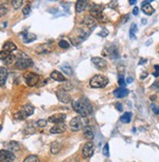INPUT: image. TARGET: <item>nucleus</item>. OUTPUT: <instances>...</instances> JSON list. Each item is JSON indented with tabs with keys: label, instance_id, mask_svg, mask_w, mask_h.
Masks as SVG:
<instances>
[{
	"label": "nucleus",
	"instance_id": "nucleus-1",
	"mask_svg": "<svg viewBox=\"0 0 159 162\" xmlns=\"http://www.w3.org/2000/svg\"><path fill=\"white\" fill-rule=\"evenodd\" d=\"M72 108L76 113H78L80 116H84V117H87L93 111V107H92L91 102L89 101V99H87L85 97H81L77 100H73Z\"/></svg>",
	"mask_w": 159,
	"mask_h": 162
},
{
	"label": "nucleus",
	"instance_id": "nucleus-2",
	"mask_svg": "<svg viewBox=\"0 0 159 162\" xmlns=\"http://www.w3.org/2000/svg\"><path fill=\"white\" fill-rule=\"evenodd\" d=\"M89 126V119L84 116H77L74 117L71 121L69 122V128L73 132H78L83 130L85 127Z\"/></svg>",
	"mask_w": 159,
	"mask_h": 162
},
{
	"label": "nucleus",
	"instance_id": "nucleus-3",
	"mask_svg": "<svg viewBox=\"0 0 159 162\" xmlns=\"http://www.w3.org/2000/svg\"><path fill=\"white\" fill-rule=\"evenodd\" d=\"M33 112H34V108L32 105L26 104L24 105L20 111H18L17 113H15L14 118H15L16 120H24V119H26L27 117L32 115Z\"/></svg>",
	"mask_w": 159,
	"mask_h": 162
},
{
	"label": "nucleus",
	"instance_id": "nucleus-4",
	"mask_svg": "<svg viewBox=\"0 0 159 162\" xmlns=\"http://www.w3.org/2000/svg\"><path fill=\"white\" fill-rule=\"evenodd\" d=\"M108 80L107 77L102 75H96L90 80V87H94V89H101V87H105L107 84Z\"/></svg>",
	"mask_w": 159,
	"mask_h": 162
},
{
	"label": "nucleus",
	"instance_id": "nucleus-5",
	"mask_svg": "<svg viewBox=\"0 0 159 162\" xmlns=\"http://www.w3.org/2000/svg\"><path fill=\"white\" fill-rule=\"evenodd\" d=\"M24 78L29 87L36 86V84L39 83V79H40L37 74L32 73V72H26V74H24Z\"/></svg>",
	"mask_w": 159,
	"mask_h": 162
},
{
	"label": "nucleus",
	"instance_id": "nucleus-6",
	"mask_svg": "<svg viewBox=\"0 0 159 162\" xmlns=\"http://www.w3.org/2000/svg\"><path fill=\"white\" fill-rule=\"evenodd\" d=\"M15 66L17 69L19 70H24L27 68H30V67L33 66V61L31 60L30 58L24 57V58H19L15 63Z\"/></svg>",
	"mask_w": 159,
	"mask_h": 162
},
{
	"label": "nucleus",
	"instance_id": "nucleus-7",
	"mask_svg": "<svg viewBox=\"0 0 159 162\" xmlns=\"http://www.w3.org/2000/svg\"><path fill=\"white\" fill-rule=\"evenodd\" d=\"M16 159L14 152L8 149L0 150V162H13Z\"/></svg>",
	"mask_w": 159,
	"mask_h": 162
},
{
	"label": "nucleus",
	"instance_id": "nucleus-8",
	"mask_svg": "<svg viewBox=\"0 0 159 162\" xmlns=\"http://www.w3.org/2000/svg\"><path fill=\"white\" fill-rule=\"evenodd\" d=\"M94 150H95V146H94V143L92 142H88L84 144L83 149H82V156L84 158H89L93 155L94 153Z\"/></svg>",
	"mask_w": 159,
	"mask_h": 162
},
{
	"label": "nucleus",
	"instance_id": "nucleus-9",
	"mask_svg": "<svg viewBox=\"0 0 159 162\" xmlns=\"http://www.w3.org/2000/svg\"><path fill=\"white\" fill-rule=\"evenodd\" d=\"M56 94H57L58 99L61 102H63V103H68V102H70V100H71V96H69L68 90H65L63 89L58 90Z\"/></svg>",
	"mask_w": 159,
	"mask_h": 162
},
{
	"label": "nucleus",
	"instance_id": "nucleus-10",
	"mask_svg": "<svg viewBox=\"0 0 159 162\" xmlns=\"http://www.w3.org/2000/svg\"><path fill=\"white\" fill-rule=\"evenodd\" d=\"M92 63L94 64V66L96 67L97 69L101 70V71H104L107 68V61L105 60L104 58H101V57H93L91 59Z\"/></svg>",
	"mask_w": 159,
	"mask_h": 162
},
{
	"label": "nucleus",
	"instance_id": "nucleus-11",
	"mask_svg": "<svg viewBox=\"0 0 159 162\" xmlns=\"http://www.w3.org/2000/svg\"><path fill=\"white\" fill-rule=\"evenodd\" d=\"M66 115L63 114V113H58V114H54L50 116L48 118V121L51 123H54V124H59V123H63V121L66 120Z\"/></svg>",
	"mask_w": 159,
	"mask_h": 162
},
{
	"label": "nucleus",
	"instance_id": "nucleus-12",
	"mask_svg": "<svg viewBox=\"0 0 159 162\" xmlns=\"http://www.w3.org/2000/svg\"><path fill=\"white\" fill-rule=\"evenodd\" d=\"M14 59H15V57L9 52H6L4 50L0 51V60L4 62L5 64H11L14 61Z\"/></svg>",
	"mask_w": 159,
	"mask_h": 162
},
{
	"label": "nucleus",
	"instance_id": "nucleus-13",
	"mask_svg": "<svg viewBox=\"0 0 159 162\" xmlns=\"http://www.w3.org/2000/svg\"><path fill=\"white\" fill-rule=\"evenodd\" d=\"M52 51V46L48 43L40 44L37 47H35V52L37 54H46V53H50Z\"/></svg>",
	"mask_w": 159,
	"mask_h": 162
},
{
	"label": "nucleus",
	"instance_id": "nucleus-14",
	"mask_svg": "<svg viewBox=\"0 0 159 162\" xmlns=\"http://www.w3.org/2000/svg\"><path fill=\"white\" fill-rule=\"evenodd\" d=\"M89 0H77L75 3V11L76 13H82L83 11H85Z\"/></svg>",
	"mask_w": 159,
	"mask_h": 162
},
{
	"label": "nucleus",
	"instance_id": "nucleus-15",
	"mask_svg": "<svg viewBox=\"0 0 159 162\" xmlns=\"http://www.w3.org/2000/svg\"><path fill=\"white\" fill-rule=\"evenodd\" d=\"M82 24L85 27H87L88 29H94L97 25L96 21H95V18L93 16H85V18H84Z\"/></svg>",
	"mask_w": 159,
	"mask_h": 162
},
{
	"label": "nucleus",
	"instance_id": "nucleus-16",
	"mask_svg": "<svg viewBox=\"0 0 159 162\" xmlns=\"http://www.w3.org/2000/svg\"><path fill=\"white\" fill-rule=\"evenodd\" d=\"M66 126L65 123H59V124H56L54 127H52L50 129V133L51 134H62L63 132H66Z\"/></svg>",
	"mask_w": 159,
	"mask_h": 162
},
{
	"label": "nucleus",
	"instance_id": "nucleus-17",
	"mask_svg": "<svg viewBox=\"0 0 159 162\" xmlns=\"http://www.w3.org/2000/svg\"><path fill=\"white\" fill-rule=\"evenodd\" d=\"M113 94L115 97L117 98H123L127 96L129 94V90L126 89V87H118L113 91Z\"/></svg>",
	"mask_w": 159,
	"mask_h": 162
},
{
	"label": "nucleus",
	"instance_id": "nucleus-18",
	"mask_svg": "<svg viewBox=\"0 0 159 162\" xmlns=\"http://www.w3.org/2000/svg\"><path fill=\"white\" fill-rule=\"evenodd\" d=\"M83 136L86 140H88L89 142H91L94 139V130L92 127L87 126L83 129Z\"/></svg>",
	"mask_w": 159,
	"mask_h": 162
},
{
	"label": "nucleus",
	"instance_id": "nucleus-19",
	"mask_svg": "<svg viewBox=\"0 0 159 162\" xmlns=\"http://www.w3.org/2000/svg\"><path fill=\"white\" fill-rule=\"evenodd\" d=\"M102 9H104V7H102V5L93 4L90 7V14H91V16H93L94 18H95V17L98 16L99 14L102 13Z\"/></svg>",
	"mask_w": 159,
	"mask_h": 162
},
{
	"label": "nucleus",
	"instance_id": "nucleus-20",
	"mask_svg": "<svg viewBox=\"0 0 159 162\" xmlns=\"http://www.w3.org/2000/svg\"><path fill=\"white\" fill-rule=\"evenodd\" d=\"M8 78V71L5 67H0V87H3Z\"/></svg>",
	"mask_w": 159,
	"mask_h": 162
},
{
	"label": "nucleus",
	"instance_id": "nucleus-21",
	"mask_svg": "<svg viewBox=\"0 0 159 162\" xmlns=\"http://www.w3.org/2000/svg\"><path fill=\"white\" fill-rule=\"evenodd\" d=\"M6 149L10 151H12V152H16V151L21 149V144L18 142L12 140V142H9L8 143H6Z\"/></svg>",
	"mask_w": 159,
	"mask_h": 162
},
{
	"label": "nucleus",
	"instance_id": "nucleus-22",
	"mask_svg": "<svg viewBox=\"0 0 159 162\" xmlns=\"http://www.w3.org/2000/svg\"><path fill=\"white\" fill-rule=\"evenodd\" d=\"M51 78L53 80L57 81V82H65L66 81V77L63 76L62 73L57 71V70H55V71H53L51 73Z\"/></svg>",
	"mask_w": 159,
	"mask_h": 162
},
{
	"label": "nucleus",
	"instance_id": "nucleus-23",
	"mask_svg": "<svg viewBox=\"0 0 159 162\" xmlns=\"http://www.w3.org/2000/svg\"><path fill=\"white\" fill-rule=\"evenodd\" d=\"M3 50L6 51V52H9V53H11V52L17 50V46H16V44L14 43V42L7 41L4 43V45H3Z\"/></svg>",
	"mask_w": 159,
	"mask_h": 162
},
{
	"label": "nucleus",
	"instance_id": "nucleus-24",
	"mask_svg": "<svg viewBox=\"0 0 159 162\" xmlns=\"http://www.w3.org/2000/svg\"><path fill=\"white\" fill-rule=\"evenodd\" d=\"M142 10L143 12L146 14V15H152L154 13V9L152 8V6H151L149 3H146V4H142Z\"/></svg>",
	"mask_w": 159,
	"mask_h": 162
},
{
	"label": "nucleus",
	"instance_id": "nucleus-25",
	"mask_svg": "<svg viewBox=\"0 0 159 162\" xmlns=\"http://www.w3.org/2000/svg\"><path fill=\"white\" fill-rule=\"evenodd\" d=\"M131 119H132V113L131 112H125L121 117H120V121L124 124H128L131 122Z\"/></svg>",
	"mask_w": 159,
	"mask_h": 162
},
{
	"label": "nucleus",
	"instance_id": "nucleus-26",
	"mask_svg": "<svg viewBox=\"0 0 159 162\" xmlns=\"http://www.w3.org/2000/svg\"><path fill=\"white\" fill-rule=\"evenodd\" d=\"M50 150H51V153L52 154H58L61 150V144L59 143L55 142L51 144V147H50Z\"/></svg>",
	"mask_w": 159,
	"mask_h": 162
},
{
	"label": "nucleus",
	"instance_id": "nucleus-27",
	"mask_svg": "<svg viewBox=\"0 0 159 162\" xmlns=\"http://www.w3.org/2000/svg\"><path fill=\"white\" fill-rule=\"evenodd\" d=\"M9 12V5L7 3H2L0 5V17L5 16Z\"/></svg>",
	"mask_w": 159,
	"mask_h": 162
},
{
	"label": "nucleus",
	"instance_id": "nucleus-28",
	"mask_svg": "<svg viewBox=\"0 0 159 162\" xmlns=\"http://www.w3.org/2000/svg\"><path fill=\"white\" fill-rule=\"evenodd\" d=\"M137 31H138V27H137V25L136 24H132V26H131L130 28V38L131 40H136V33H137Z\"/></svg>",
	"mask_w": 159,
	"mask_h": 162
},
{
	"label": "nucleus",
	"instance_id": "nucleus-29",
	"mask_svg": "<svg viewBox=\"0 0 159 162\" xmlns=\"http://www.w3.org/2000/svg\"><path fill=\"white\" fill-rule=\"evenodd\" d=\"M24 42H26V43H29V42L33 41L36 40V36L33 34H24Z\"/></svg>",
	"mask_w": 159,
	"mask_h": 162
},
{
	"label": "nucleus",
	"instance_id": "nucleus-30",
	"mask_svg": "<svg viewBox=\"0 0 159 162\" xmlns=\"http://www.w3.org/2000/svg\"><path fill=\"white\" fill-rule=\"evenodd\" d=\"M61 69H62V71L66 74V75H68V76H71L72 75V69L70 68V66L69 65H63L61 67Z\"/></svg>",
	"mask_w": 159,
	"mask_h": 162
},
{
	"label": "nucleus",
	"instance_id": "nucleus-31",
	"mask_svg": "<svg viewBox=\"0 0 159 162\" xmlns=\"http://www.w3.org/2000/svg\"><path fill=\"white\" fill-rule=\"evenodd\" d=\"M11 5L15 10H18L23 5V0H11Z\"/></svg>",
	"mask_w": 159,
	"mask_h": 162
},
{
	"label": "nucleus",
	"instance_id": "nucleus-32",
	"mask_svg": "<svg viewBox=\"0 0 159 162\" xmlns=\"http://www.w3.org/2000/svg\"><path fill=\"white\" fill-rule=\"evenodd\" d=\"M24 162H39V158L36 155H29L24 160Z\"/></svg>",
	"mask_w": 159,
	"mask_h": 162
},
{
	"label": "nucleus",
	"instance_id": "nucleus-33",
	"mask_svg": "<svg viewBox=\"0 0 159 162\" xmlns=\"http://www.w3.org/2000/svg\"><path fill=\"white\" fill-rule=\"evenodd\" d=\"M95 19H97V20L99 21V22H101V23H107V21H108L107 17H105V15H104V14H102V13L99 14L98 16H96V17H95Z\"/></svg>",
	"mask_w": 159,
	"mask_h": 162
},
{
	"label": "nucleus",
	"instance_id": "nucleus-34",
	"mask_svg": "<svg viewBox=\"0 0 159 162\" xmlns=\"http://www.w3.org/2000/svg\"><path fill=\"white\" fill-rule=\"evenodd\" d=\"M59 46L61 48H63V49H66L69 47V42L68 40H62L59 41Z\"/></svg>",
	"mask_w": 159,
	"mask_h": 162
},
{
	"label": "nucleus",
	"instance_id": "nucleus-35",
	"mask_svg": "<svg viewBox=\"0 0 159 162\" xmlns=\"http://www.w3.org/2000/svg\"><path fill=\"white\" fill-rule=\"evenodd\" d=\"M35 132V129L33 127H30V126H27L24 128V135H30V134H33Z\"/></svg>",
	"mask_w": 159,
	"mask_h": 162
},
{
	"label": "nucleus",
	"instance_id": "nucleus-36",
	"mask_svg": "<svg viewBox=\"0 0 159 162\" xmlns=\"http://www.w3.org/2000/svg\"><path fill=\"white\" fill-rule=\"evenodd\" d=\"M150 108H151V110L153 111V113L155 115H159V105L156 104V103H152L150 105Z\"/></svg>",
	"mask_w": 159,
	"mask_h": 162
},
{
	"label": "nucleus",
	"instance_id": "nucleus-37",
	"mask_svg": "<svg viewBox=\"0 0 159 162\" xmlns=\"http://www.w3.org/2000/svg\"><path fill=\"white\" fill-rule=\"evenodd\" d=\"M118 84H119V86L121 87H124L125 84H126L125 80H124V77H123V75H121V74H120L119 77H118Z\"/></svg>",
	"mask_w": 159,
	"mask_h": 162
},
{
	"label": "nucleus",
	"instance_id": "nucleus-38",
	"mask_svg": "<svg viewBox=\"0 0 159 162\" xmlns=\"http://www.w3.org/2000/svg\"><path fill=\"white\" fill-rule=\"evenodd\" d=\"M30 10H31V7H30V4H27L26 6L24 7L23 9V14L24 16H27L30 13Z\"/></svg>",
	"mask_w": 159,
	"mask_h": 162
},
{
	"label": "nucleus",
	"instance_id": "nucleus-39",
	"mask_svg": "<svg viewBox=\"0 0 159 162\" xmlns=\"http://www.w3.org/2000/svg\"><path fill=\"white\" fill-rule=\"evenodd\" d=\"M102 152H104V155L105 156H109V146H108V143H105V146H104V149H102Z\"/></svg>",
	"mask_w": 159,
	"mask_h": 162
},
{
	"label": "nucleus",
	"instance_id": "nucleus-40",
	"mask_svg": "<svg viewBox=\"0 0 159 162\" xmlns=\"http://www.w3.org/2000/svg\"><path fill=\"white\" fill-rule=\"evenodd\" d=\"M36 125L38 127H40V128H43V127H45L46 125H47V121L44 120V119H40V120H38L36 122Z\"/></svg>",
	"mask_w": 159,
	"mask_h": 162
},
{
	"label": "nucleus",
	"instance_id": "nucleus-41",
	"mask_svg": "<svg viewBox=\"0 0 159 162\" xmlns=\"http://www.w3.org/2000/svg\"><path fill=\"white\" fill-rule=\"evenodd\" d=\"M108 31L107 29H102L100 33H99V36L102 37H107L108 36Z\"/></svg>",
	"mask_w": 159,
	"mask_h": 162
},
{
	"label": "nucleus",
	"instance_id": "nucleus-42",
	"mask_svg": "<svg viewBox=\"0 0 159 162\" xmlns=\"http://www.w3.org/2000/svg\"><path fill=\"white\" fill-rule=\"evenodd\" d=\"M154 70H155V71L152 73V75L157 78V77H159V65H155L154 66Z\"/></svg>",
	"mask_w": 159,
	"mask_h": 162
},
{
	"label": "nucleus",
	"instance_id": "nucleus-43",
	"mask_svg": "<svg viewBox=\"0 0 159 162\" xmlns=\"http://www.w3.org/2000/svg\"><path fill=\"white\" fill-rule=\"evenodd\" d=\"M115 108L117 109L118 111H122L123 110V106L121 103H119V102H117V103L115 104Z\"/></svg>",
	"mask_w": 159,
	"mask_h": 162
},
{
	"label": "nucleus",
	"instance_id": "nucleus-44",
	"mask_svg": "<svg viewBox=\"0 0 159 162\" xmlns=\"http://www.w3.org/2000/svg\"><path fill=\"white\" fill-rule=\"evenodd\" d=\"M152 89H155V90H159V81H156L152 86H151Z\"/></svg>",
	"mask_w": 159,
	"mask_h": 162
},
{
	"label": "nucleus",
	"instance_id": "nucleus-45",
	"mask_svg": "<svg viewBox=\"0 0 159 162\" xmlns=\"http://www.w3.org/2000/svg\"><path fill=\"white\" fill-rule=\"evenodd\" d=\"M138 14H139V8H138V7H135V8L133 9V15L137 16Z\"/></svg>",
	"mask_w": 159,
	"mask_h": 162
},
{
	"label": "nucleus",
	"instance_id": "nucleus-46",
	"mask_svg": "<svg viewBox=\"0 0 159 162\" xmlns=\"http://www.w3.org/2000/svg\"><path fill=\"white\" fill-rule=\"evenodd\" d=\"M126 82H127V84H131L133 82V78H132V77H129V78H127Z\"/></svg>",
	"mask_w": 159,
	"mask_h": 162
},
{
	"label": "nucleus",
	"instance_id": "nucleus-47",
	"mask_svg": "<svg viewBox=\"0 0 159 162\" xmlns=\"http://www.w3.org/2000/svg\"><path fill=\"white\" fill-rule=\"evenodd\" d=\"M128 18H129V16H128V15H126V16H124V17H123L122 19H124V20L122 21V23H126L127 21H128Z\"/></svg>",
	"mask_w": 159,
	"mask_h": 162
},
{
	"label": "nucleus",
	"instance_id": "nucleus-48",
	"mask_svg": "<svg viewBox=\"0 0 159 162\" xmlns=\"http://www.w3.org/2000/svg\"><path fill=\"white\" fill-rule=\"evenodd\" d=\"M129 3L131 5H135L137 3V0H129Z\"/></svg>",
	"mask_w": 159,
	"mask_h": 162
},
{
	"label": "nucleus",
	"instance_id": "nucleus-49",
	"mask_svg": "<svg viewBox=\"0 0 159 162\" xmlns=\"http://www.w3.org/2000/svg\"><path fill=\"white\" fill-rule=\"evenodd\" d=\"M146 77H147V73L146 72V73H143V75H142V77H141V79L144 80V78H146Z\"/></svg>",
	"mask_w": 159,
	"mask_h": 162
},
{
	"label": "nucleus",
	"instance_id": "nucleus-50",
	"mask_svg": "<svg viewBox=\"0 0 159 162\" xmlns=\"http://www.w3.org/2000/svg\"><path fill=\"white\" fill-rule=\"evenodd\" d=\"M151 1H153V0H146V1H144V2H143V4H146V3L151 2Z\"/></svg>",
	"mask_w": 159,
	"mask_h": 162
},
{
	"label": "nucleus",
	"instance_id": "nucleus-51",
	"mask_svg": "<svg viewBox=\"0 0 159 162\" xmlns=\"http://www.w3.org/2000/svg\"><path fill=\"white\" fill-rule=\"evenodd\" d=\"M144 62H146V60H144V59H142V60L140 61V63H139V64H140V65H142L143 63H144Z\"/></svg>",
	"mask_w": 159,
	"mask_h": 162
},
{
	"label": "nucleus",
	"instance_id": "nucleus-52",
	"mask_svg": "<svg viewBox=\"0 0 159 162\" xmlns=\"http://www.w3.org/2000/svg\"><path fill=\"white\" fill-rule=\"evenodd\" d=\"M142 23H143L144 25H146V24L147 23V21H146V19H143V20H142Z\"/></svg>",
	"mask_w": 159,
	"mask_h": 162
},
{
	"label": "nucleus",
	"instance_id": "nucleus-53",
	"mask_svg": "<svg viewBox=\"0 0 159 162\" xmlns=\"http://www.w3.org/2000/svg\"><path fill=\"white\" fill-rule=\"evenodd\" d=\"M155 98H156V96H152L150 97V99H151V100H155Z\"/></svg>",
	"mask_w": 159,
	"mask_h": 162
},
{
	"label": "nucleus",
	"instance_id": "nucleus-54",
	"mask_svg": "<svg viewBox=\"0 0 159 162\" xmlns=\"http://www.w3.org/2000/svg\"><path fill=\"white\" fill-rule=\"evenodd\" d=\"M1 129H2V127H1V125H0V131H1Z\"/></svg>",
	"mask_w": 159,
	"mask_h": 162
},
{
	"label": "nucleus",
	"instance_id": "nucleus-55",
	"mask_svg": "<svg viewBox=\"0 0 159 162\" xmlns=\"http://www.w3.org/2000/svg\"><path fill=\"white\" fill-rule=\"evenodd\" d=\"M157 51H158V53H159V46H158V48H157Z\"/></svg>",
	"mask_w": 159,
	"mask_h": 162
}]
</instances>
